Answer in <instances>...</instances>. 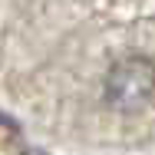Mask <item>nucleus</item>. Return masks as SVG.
<instances>
[{"mask_svg":"<svg viewBox=\"0 0 155 155\" xmlns=\"http://www.w3.org/2000/svg\"><path fill=\"white\" fill-rule=\"evenodd\" d=\"M155 93V66L145 56H125L119 60L102 83V96L112 109L119 112H135L142 109Z\"/></svg>","mask_w":155,"mask_h":155,"instance_id":"f257e3e1","label":"nucleus"}]
</instances>
